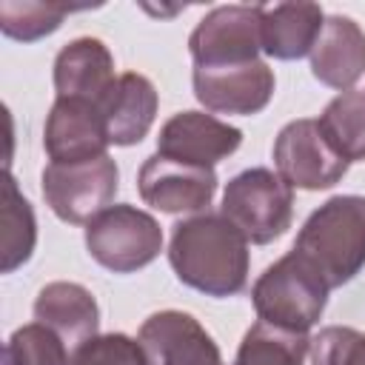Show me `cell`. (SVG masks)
I'll return each instance as SVG.
<instances>
[{"mask_svg": "<svg viewBox=\"0 0 365 365\" xmlns=\"http://www.w3.org/2000/svg\"><path fill=\"white\" fill-rule=\"evenodd\" d=\"M168 262L177 279L208 297H234L248 282V240L222 214H194L174 225Z\"/></svg>", "mask_w": 365, "mask_h": 365, "instance_id": "cell-1", "label": "cell"}, {"mask_svg": "<svg viewBox=\"0 0 365 365\" xmlns=\"http://www.w3.org/2000/svg\"><path fill=\"white\" fill-rule=\"evenodd\" d=\"M294 251L328 288L351 282L365 268V197L339 194L325 200L302 222Z\"/></svg>", "mask_w": 365, "mask_h": 365, "instance_id": "cell-2", "label": "cell"}, {"mask_svg": "<svg viewBox=\"0 0 365 365\" xmlns=\"http://www.w3.org/2000/svg\"><path fill=\"white\" fill-rule=\"evenodd\" d=\"M328 291L325 279L291 248L259 274L251 288V302L262 322L308 334L328 305Z\"/></svg>", "mask_w": 365, "mask_h": 365, "instance_id": "cell-3", "label": "cell"}, {"mask_svg": "<svg viewBox=\"0 0 365 365\" xmlns=\"http://www.w3.org/2000/svg\"><path fill=\"white\" fill-rule=\"evenodd\" d=\"M220 214L254 245L279 240L294 220V188L271 168H245L228 180Z\"/></svg>", "mask_w": 365, "mask_h": 365, "instance_id": "cell-4", "label": "cell"}, {"mask_svg": "<svg viewBox=\"0 0 365 365\" xmlns=\"http://www.w3.org/2000/svg\"><path fill=\"white\" fill-rule=\"evenodd\" d=\"M40 185L43 200L57 220L68 225H88L111 208L120 188V168L108 154L83 163H48Z\"/></svg>", "mask_w": 365, "mask_h": 365, "instance_id": "cell-5", "label": "cell"}, {"mask_svg": "<svg viewBox=\"0 0 365 365\" xmlns=\"http://www.w3.org/2000/svg\"><path fill=\"white\" fill-rule=\"evenodd\" d=\"M86 248L103 268L131 274L160 257L163 228L148 211L120 202L86 225Z\"/></svg>", "mask_w": 365, "mask_h": 365, "instance_id": "cell-6", "label": "cell"}, {"mask_svg": "<svg viewBox=\"0 0 365 365\" xmlns=\"http://www.w3.org/2000/svg\"><path fill=\"white\" fill-rule=\"evenodd\" d=\"M274 165L291 188L322 191L336 185L351 163L331 145L319 120L302 117L279 128L274 140Z\"/></svg>", "mask_w": 365, "mask_h": 365, "instance_id": "cell-7", "label": "cell"}, {"mask_svg": "<svg viewBox=\"0 0 365 365\" xmlns=\"http://www.w3.org/2000/svg\"><path fill=\"white\" fill-rule=\"evenodd\" d=\"M265 6H217L188 37L194 66H240L259 60Z\"/></svg>", "mask_w": 365, "mask_h": 365, "instance_id": "cell-8", "label": "cell"}, {"mask_svg": "<svg viewBox=\"0 0 365 365\" xmlns=\"http://www.w3.org/2000/svg\"><path fill=\"white\" fill-rule=\"evenodd\" d=\"M194 97L214 114H259L274 97V68L265 60L240 66H194Z\"/></svg>", "mask_w": 365, "mask_h": 365, "instance_id": "cell-9", "label": "cell"}, {"mask_svg": "<svg viewBox=\"0 0 365 365\" xmlns=\"http://www.w3.org/2000/svg\"><path fill=\"white\" fill-rule=\"evenodd\" d=\"M137 188L145 205L165 214H202L217 191L214 168L188 165L151 154L137 174Z\"/></svg>", "mask_w": 365, "mask_h": 365, "instance_id": "cell-10", "label": "cell"}, {"mask_svg": "<svg viewBox=\"0 0 365 365\" xmlns=\"http://www.w3.org/2000/svg\"><path fill=\"white\" fill-rule=\"evenodd\" d=\"M240 143L242 131L237 125H228L205 111H180L163 123L157 154L177 163L214 168L220 160L231 157Z\"/></svg>", "mask_w": 365, "mask_h": 365, "instance_id": "cell-11", "label": "cell"}, {"mask_svg": "<svg viewBox=\"0 0 365 365\" xmlns=\"http://www.w3.org/2000/svg\"><path fill=\"white\" fill-rule=\"evenodd\" d=\"M43 145L51 163H83L106 157L111 143L103 108L88 100L57 97L46 117Z\"/></svg>", "mask_w": 365, "mask_h": 365, "instance_id": "cell-12", "label": "cell"}, {"mask_svg": "<svg viewBox=\"0 0 365 365\" xmlns=\"http://www.w3.org/2000/svg\"><path fill=\"white\" fill-rule=\"evenodd\" d=\"M148 365H222L214 336L185 311H157L137 334Z\"/></svg>", "mask_w": 365, "mask_h": 365, "instance_id": "cell-13", "label": "cell"}, {"mask_svg": "<svg viewBox=\"0 0 365 365\" xmlns=\"http://www.w3.org/2000/svg\"><path fill=\"white\" fill-rule=\"evenodd\" d=\"M114 57L97 37H77L66 43L54 57V91L57 97H77L94 106H106L114 86Z\"/></svg>", "mask_w": 365, "mask_h": 365, "instance_id": "cell-14", "label": "cell"}, {"mask_svg": "<svg viewBox=\"0 0 365 365\" xmlns=\"http://www.w3.org/2000/svg\"><path fill=\"white\" fill-rule=\"evenodd\" d=\"M34 322L51 328L74 354L100 336V308L94 294L80 282H48L37 291Z\"/></svg>", "mask_w": 365, "mask_h": 365, "instance_id": "cell-15", "label": "cell"}, {"mask_svg": "<svg viewBox=\"0 0 365 365\" xmlns=\"http://www.w3.org/2000/svg\"><path fill=\"white\" fill-rule=\"evenodd\" d=\"M311 74L328 86L351 91L365 74V31L345 14H331L322 23V31L311 48Z\"/></svg>", "mask_w": 365, "mask_h": 365, "instance_id": "cell-16", "label": "cell"}, {"mask_svg": "<svg viewBox=\"0 0 365 365\" xmlns=\"http://www.w3.org/2000/svg\"><path fill=\"white\" fill-rule=\"evenodd\" d=\"M157 88L145 74L125 71L120 74L108 103L103 106L108 143L137 145L154 125L157 117Z\"/></svg>", "mask_w": 365, "mask_h": 365, "instance_id": "cell-17", "label": "cell"}, {"mask_svg": "<svg viewBox=\"0 0 365 365\" xmlns=\"http://www.w3.org/2000/svg\"><path fill=\"white\" fill-rule=\"evenodd\" d=\"M325 23L317 3H277L262 9V51L274 60H299L311 54Z\"/></svg>", "mask_w": 365, "mask_h": 365, "instance_id": "cell-18", "label": "cell"}, {"mask_svg": "<svg viewBox=\"0 0 365 365\" xmlns=\"http://www.w3.org/2000/svg\"><path fill=\"white\" fill-rule=\"evenodd\" d=\"M311 351L308 334H294L257 319L237 351L234 365H302Z\"/></svg>", "mask_w": 365, "mask_h": 365, "instance_id": "cell-19", "label": "cell"}, {"mask_svg": "<svg viewBox=\"0 0 365 365\" xmlns=\"http://www.w3.org/2000/svg\"><path fill=\"white\" fill-rule=\"evenodd\" d=\"M37 242V222L29 200L20 194L11 171L3 177V262L0 271L11 274L23 262H29Z\"/></svg>", "mask_w": 365, "mask_h": 365, "instance_id": "cell-20", "label": "cell"}, {"mask_svg": "<svg viewBox=\"0 0 365 365\" xmlns=\"http://www.w3.org/2000/svg\"><path fill=\"white\" fill-rule=\"evenodd\" d=\"M319 128L348 163L365 160V91L336 94L322 108Z\"/></svg>", "mask_w": 365, "mask_h": 365, "instance_id": "cell-21", "label": "cell"}, {"mask_svg": "<svg viewBox=\"0 0 365 365\" xmlns=\"http://www.w3.org/2000/svg\"><path fill=\"white\" fill-rule=\"evenodd\" d=\"M74 9L66 3H40V0H3L0 3V29L6 37L20 43H34L60 29L66 14Z\"/></svg>", "mask_w": 365, "mask_h": 365, "instance_id": "cell-22", "label": "cell"}, {"mask_svg": "<svg viewBox=\"0 0 365 365\" xmlns=\"http://www.w3.org/2000/svg\"><path fill=\"white\" fill-rule=\"evenodd\" d=\"M3 365H71V351L51 328L29 322L9 336Z\"/></svg>", "mask_w": 365, "mask_h": 365, "instance_id": "cell-23", "label": "cell"}, {"mask_svg": "<svg viewBox=\"0 0 365 365\" xmlns=\"http://www.w3.org/2000/svg\"><path fill=\"white\" fill-rule=\"evenodd\" d=\"M308 354L311 365H365V334L345 325L322 328Z\"/></svg>", "mask_w": 365, "mask_h": 365, "instance_id": "cell-24", "label": "cell"}, {"mask_svg": "<svg viewBox=\"0 0 365 365\" xmlns=\"http://www.w3.org/2000/svg\"><path fill=\"white\" fill-rule=\"evenodd\" d=\"M71 365H148L140 339L125 334H100L71 354Z\"/></svg>", "mask_w": 365, "mask_h": 365, "instance_id": "cell-25", "label": "cell"}]
</instances>
